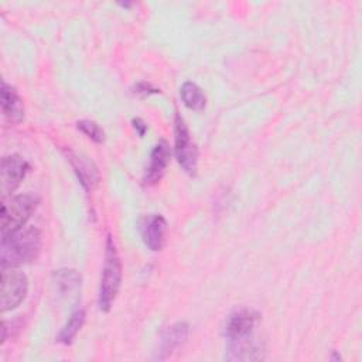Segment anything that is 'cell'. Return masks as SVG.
I'll return each instance as SVG.
<instances>
[{
  "instance_id": "17",
  "label": "cell",
  "mask_w": 362,
  "mask_h": 362,
  "mask_svg": "<svg viewBox=\"0 0 362 362\" xmlns=\"http://www.w3.org/2000/svg\"><path fill=\"white\" fill-rule=\"evenodd\" d=\"M76 127L92 141H95V143H103L105 141V132L95 120H89V119L79 120L76 123Z\"/></svg>"
},
{
  "instance_id": "15",
  "label": "cell",
  "mask_w": 362,
  "mask_h": 362,
  "mask_svg": "<svg viewBox=\"0 0 362 362\" xmlns=\"http://www.w3.org/2000/svg\"><path fill=\"white\" fill-rule=\"evenodd\" d=\"M180 96H181L184 106L194 112L204 110V107L206 105V98H205L202 89L195 82H191V81H187L181 85Z\"/></svg>"
},
{
  "instance_id": "11",
  "label": "cell",
  "mask_w": 362,
  "mask_h": 362,
  "mask_svg": "<svg viewBox=\"0 0 362 362\" xmlns=\"http://www.w3.org/2000/svg\"><path fill=\"white\" fill-rule=\"evenodd\" d=\"M264 358V345L255 337L228 342L226 361H260Z\"/></svg>"
},
{
  "instance_id": "10",
  "label": "cell",
  "mask_w": 362,
  "mask_h": 362,
  "mask_svg": "<svg viewBox=\"0 0 362 362\" xmlns=\"http://www.w3.org/2000/svg\"><path fill=\"white\" fill-rule=\"evenodd\" d=\"M188 332H189V325L184 321H180L167 327L161 332L158 349L156 351V359L163 361V359H167L170 355H173L175 349H178L185 342V339L188 338Z\"/></svg>"
},
{
  "instance_id": "18",
  "label": "cell",
  "mask_w": 362,
  "mask_h": 362,
  "mask_svg": "<svg viewBox=\"0 0 362 362\" xmlns=\"http://www.w3.org/2000/svg\"><path fill=\"white\" fill-rule=\"evenodd\" d=\"M132 92H133L134 95L140 96V98H146V96H150V95L160 93V89L156 88V86H153V85L148 83V82L141 81V82H137V83L133 85Z\"/></svg>"
},
{
  "instance_id": "14",
  "label": "cell",
  "mask_w": 362,
  "mask_h": 362,
  "mask_svg": "<svg viewBox=\"0 0 362 362\" xmlns=\"http://www.w3.org/2000/svg\"><path fill=\"white\" fill-rule=\"evenodd\" d=\"M52 281L57 290V294L61 298H76L81 291V274L74 269H59L52 274Z\"/></svg>"
},
{
  "instance_id": "2",
  "label": "cell",
  "mask_w": 362,
  "mask_h": 362,
  "mask_svg": "<svg viewBox=\"0 0 362 362\" xmlns=\"http://www.w3.org/2000/svg\"><path fill=\"white\" fill-rule=\"evenodd\" d=\"M122 286V263L120 257L116 250V245L113 242V238L107 235L106 243H105V260H103V269H102V277H100V286H99V298L98 304L99 308L105 313H107L120 290Z\"/></svg>"
},
{
  "instance_id": "20",
  "label": "cell",
  "mask_w": 362,
  "mask_h": 362,
  "mask_svg": "<svg viewBox=\"0 0 362 362\" xmlns=\"http://www.w3.org/2000/svg\"><path fill=\"white\" fill-rule=\"evenodd\" d=\"M332 359H334V361H339V359H341V356H339L338 354H335V352H334V355H332Z\"/></svg>"
},
{
  "instance_id": "3",
  "label": "cell",
  "mask_w": 362,
  "mask_h": 362,
  "mask_svg": "<svg viewBox=\"0 0 362 362\" xmlns=\"http://www.w3.org/2000/svg\"><path fill=\"white\" fill-rule=\"evenodd\" d=\"M37 206V199L30 194L3 198L1 202V239L23 229Z\"/></svg>"
},
{
  "instance_id": "16",
  "label": "cell",
  "mask_w": 362,
  "mask_h": 362,
  "mask_svg": "<svg viewBox=\"0 0 362 362\" xmlns=\"http://www.w3.org/2000/svg\"><path fill=\"white\" fill-rule=\"evenodd\" d=\"M85 311L82 308L75 310L66 320V322L64 324V327L61 328V331L57 335V341L64 344V345H69L74 342L75 337L78 335V332L81 331L83 322H85Z\"/></svg>"
},
{
  "instance_id": "12",
  "label": "cell",
  "mask_w": 362,
  "mask_h": 362,
  "mask_svg": "<svg viewBox=\"0 0 362 362\" xmlns=\"http://www.w3.org/2000/svg\"><path fill=\"white\" fill-rule=\"evenodd\" d=\"M1 112L13 124H17L24 119V102L16 88L7 82L1 83Z\"/></svg>"
},
{
  "instance_id": "8",
  "label": "cell",
  "mask_w": 362,
  "mask_h": 362,
  "mask_svg": "<svg viewBox=\"0 0 362 362\" xmlns=\"http://www.w3.org/2000/svg\"><path fill=\"white\" fill-rule=\"evenodd\" d=\"M141 238L144 245L153 250H161L165 243V235H167V221L160 214H150L143 218L140 223Z\"/></svg>"
},
{
  "instance_id": "19",
  "label": "cell",
  "mask_w": 362,
  "mask_h": 362,
  "mask_svg": "<svg viewBox=\"0 0 362 362\" xmlns=\"http://www.w3.org/2000/svg\"><path fill=\"white\" fill-rule=\"evenodd\" d=\"M132 126H133V129L137 132L139 137H143L144 133L147 132V123H146L143 119H140V117H134V119L132 120Z\"/></svg>"
},
{
  "instance_id": "13",
  "label": "cell",
  "mask_w": 362,
  "mask_h": 362,
  "mask_svg": "<svg viewBox=\"0 0 362 362\" xmlns=\"http://www.w3.org/2000/svg\"><path fill=\"white\" fill-rule=\"evenodd\" d=\"M68 158L71 161V165L81 182V185L86 191H92L99 181V173L96 165L89 160L86 156L76 154V153H69Z\"/></svg>"
},
{
  "instance_id": "6",
  "label": "cell",
  "mask_w": 362,
  "mask_h": 362,
  "mask_svg": "<svg viewBox=\"0 0 362 362\" xmlns=\"http://www.w3.org/2000/svg\"><path fill=\"white\" fill-rule=\"evenodd\" d=\"M259 313L250 308H240L230 313L223 324L222 335L226 342H235L255 337V329L259 322Z\"/></svg>"
},
{
  "instance_id": "9",
  "label": "cell",
  "mask_w": 362,
  "mask_h": 362,
  "mask_svg": "<svg viewBox=\"0 0 362 362\" xmlns=\"http://www.w3.org/2000/svg\"><path fill=\"white\" fill-rule=\"evenodd\" d=\"M170 158H171V148L168 143L165 140H160L150 153L148 165L143 177V181L146 185H154L163 178L165 168L170 163Z\"/></svg>"
},
{
  "instance_id": "1",
  "label": "cell",
  "mask_w": 362,
  "mask_h": 362,
  "mask_svg": "<svg viewBox=\"0 0 362 362\" xmlns=\"http://www.w3.org/2000/svg\"><path fill=\"white\" fill-rule=\"evenodd\" d=\"M41 250V232L27 226L1 239L0 263L1 269H16L37 259Z\"/></svg>"
},
{
  "instance_id": "5",
  "label": "cell",
  "mask_w": 362,
  "mask_h": 362,
  "mask_svg": "<svg viewBox=\"0 0 362 362\" xmlns=\"http://www.w3.org/2000/svg\"><path fill=\"white\" fill-rule=\"evenodd\" d=\"M1 311L17 308L25 298L28 291V280L25 274L16 269H1Z\"/></svg>"
},
{
  "instance_id": "4",
  "label": "cell",
  "mask_w": 362,
  "mask_h": 362,
  "mask_svg": "<svg viewBox=\"0 0 362 362\" xmlns=\"http://www.w3.org/2000/svg\"><path fill=\"white\" fill-rule=\"evenodd\" d=\"M174 156L180 167L188 175L197 174L198 148L192 141L187 123L180 113H177L174 119Z\"/></svg>"
},
{
  "instance_id": "7",
  "label": "cell",
  "mask_w": 362,
  "mask_h": 362,
  "mask_svg": "<svg viewBox=\"0 0 362 362\" xmlns=\"http://www.w3.org/2000/svg\"><path fill=\"white\" fill-rule=\"evenodd\" d=\"M30 171V164L25 158L11 154L1 158L0 168V189L3 198L10 197L11 192L21 184Z\"/></svg>"
}]
</instances>
